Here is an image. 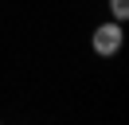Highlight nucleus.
I'll return each mask as SVG.
<instances>
[{
    "label": "nucleus",
    "mask_w": 129,
    "mask_h": 125,
    "mask_svg": "<svg viewBox=\"0 0 129 125\" xmlns=\"http://www.w3.org/2000/svg\"><path fill=\"white\" fill-rule=\"evenodd\" d=\"M121 23H102V27H94V51L98 55H117L121 47Z\"/></svg>",
    "instance_id": "f257e3e1"
},
{
    "label": "nucleus",
    "mask_w": 129,
    "mask_h": 125,
    "mask_svg": "<svg viewBox=\"0 0 129 125\" xmlns=\"http://www.w3.org/2000/svg\"><path fill=\"white\" fill-rule=\"evenodd\" d=\"M110 12H113V20H125L129 16V0H110Z\"/></svg>",
    "instance_id": "f03ea898"
}]
</instances>
